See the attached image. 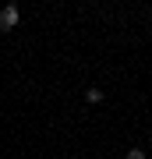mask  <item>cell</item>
I'll return each instance as SVG.
<instances>
[{
    "label": "cell",
    "instance_id": "2",
    "mask_svg": "<svg viewBox=\"0 0 152 159\" xmlns=\"http://www.w3.org/2000/svg\"><path fill=\"white\" fill-rule=\"evenodd\" d=\"M85 99H89V102H103V89H89Z\"/></svg>",
    "mask_w": 152,
    "mask_h": 159
},
{
    "label": "cell",
    "instance_id": "1",
    "mask_svg": "<svg viewBox=\"0 0 152 159\" xmlns=\"http://www.w3.org/2000/svg\"><path fill=\"white\" fill-rule=\"evenodd\" d=\"M18 18H21V11H18L14 4H7L4 11H0V32H11L14 25H18Z\"/></svg>",
    "mask_w": 152,
    "mask_h": 159
},
{
    "label": "cell",
    "instance_id": "3",
    "mask_svg": "<svg viewBox=\"0 0 152 159\" xmlns=\"http://www.w3.org/2000/svg\"><path fill=\"white\" fill-rule=\"evenodd\" d=\"M127 159H145V152L141 148H127Z\"/></svg>",
    "mask_w": 152,
    "mask_h": 159
}]
</instances>
